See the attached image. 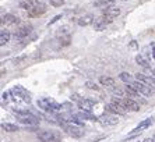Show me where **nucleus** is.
<instances>
[{
  "label": "nucleus",
  "mask_w": 155,
  "mask_h": 142,
  "mask_svg": "<svg viewBox=\"0 0 155 142\" xmlns=\"http://www.w3.org/2000/svg\"><path fill=\"white\" fill-rule=\"evenodd\" d=\"M14 116L17 117V120L24 124L25 127H36L39 124V117L32 114L31 111L27 110H14Z\"/></svg>",
  "instance_id": "nucleus-1"
},
{
  "label": "nucleus",
  "mask_w": 155,
  "mask_h": 142,
  "mask_svg": "<svg viewBox=\"0 0 155 142\" xmlns=\"http://www.w3.org/2000/svg\"><path fill=\"white\" fill-rule=\"evenodd\" d=\"M38 107H41V109L45 110V111H51V113H53V111L61 110L63 105L56 103L53 99H51V98H42V99L38 100Z\"/></svg>",
  "instance_id": "nucleus-2"
},
{
  "label": "nucleus",
  "mask_w": 155,
  "mask_h": 142,
  "mask_svg": "<svg viewBox=\"0 0 155 142\" xmlns=\"http://www.w3.org/2000/svg\"><path fill=\"white\" fill-rule=\"evenodd\" d=\"M106 109H108L109 111L115 113V114H120V116H124V114L127 113V109L124 107V105H123L122 98H120V99H117V98H112V100H110V103L106 106Z\"/></svg>",
  "instance_id": "nucleus-3"
},
{
  "label": "nucleus",
  "mask_w": 155,
  "mask_h": 142,
  "mask_svg": "<svg viewBox=\"0 0 155 142\" xmlns=\"http://www.w3.org/2000/svg\"><path fill=\"white\" fill-rule=\"evenodd\" d=\"M127 85H130L133 89H136L137 92H140L141 95H144V96H150L151 93H154L155 92V88L152 86L151 88V85H148V84H145V82H141V81H131L130 84H127Z\"/></svg>",
  "instance_id": "nucleus-4"
},
{
  "label": "nucleus",
  "mask_w": 155,
  "mask_h": 142,
  "mask_svg": "<svg viewBox=\"0 0 155 142\" xmlns=\"http://www.w3.org/2000/svg\"><path fill=\"white\" fill-rule=\"evenodd\" d=\"M11 96L15 100H18V102H24V103L31 102V96H29V93L22 86H14L11 89Z\"/></svg>",
  "instance_id": "nucleus-5"
},
{
  "label": "nucleus",
  "mask_w": 155,
  "mask_h": 142,
  "mask_svg": "<svg viewBox=\"0 0 155 142\" xmlns=\"http://www.w3.org/2000/svg\"><path fill=\"white\" fill-rule=\"evenodd\" d=\"M61 128L64 130L67 134L70 135V137H73V138H81L84 135V130L81 128V125H77V124H60Z\"/></svg>",
  "instance_id": "nucleus-6"
},
{
  "label": "nucleus",
  "mask_w": 155,
  "mask_h": 142,
  "mask_svg": "<svg viewBox=\"0 0 155 142\" xmlns=\"http://www.w3.org/2000/svg\"><path fill=\"white\" fill-rule=\"evenodd\" d=\"M38 138L41 141H52V142H60V137L58 132L49 131V130H41L38 131Z\"/></svg>",
  "instance_id": "nucleus-7"
},
{
  "label": "nucleus",
  "mask_w": 155,
  "mask_h": 142,
  "mask_svg": "<svg viewBox=\"0 0 155 142\" xmlns=\"http://www.w3.org/2000/svg\"><path fill=\"white\" fill-rule=\"evenodd\" d=\"M112 21H113L112 17L102 14L101 17H98L97 20L94 21V28H95V31H104V29L106 28V27H108V25L110 24Z\"/></svg>",
  "instance_id": "nucleus-8"
},
{
  "label": "nucleus",
  "mask_w": 155,
  "mask_h": 142,
  "mask_svg": "<svg viewBox=\"0 0 155 142\" xmlns=\"http://www.w3.org/2000/svg\"><path fill=\"white\" fill-rule=\"evenodd\" d=\"M46 4L42 3V2H38V3L34 6V7H31L28 10V17L31 18H36V17H39V15L45 14L46 13Z\"/></svg>",
  "instance_id": "nucleus-9"
},
{
  "label": "nucleus",
  "mask_w": 155,
  "mask_h": 142,
  "mask_svg": "<svg viewBox=\"0 0 155 142\" xmlns=\"http://www.w3.org/2000/svg\"><path fill=\"white\" fill-rule=\"evenodd\" d=\"M67 27H63V28L59 29V34H58V39H59V43H60V46H69L70 42H71V35H70V32L67 31Z\"/></svg>",
  "instance_id": "nucleus-10"
},
{
  "label": "nucleus",
  "mask_w": 155,
  "mask_h": 142,
  "mask_svg": "<svg viewBox=\"0 0 155 142\" xmlns=\"http://www.w3.org/2000/svg\"><path fill=\"white\" fill-rule=\"evenodd\" d=\"M136 79L141 82H145L148 85H151L155 88V74L154 73H150V74H143V73H138L136 74Z\"/></svg>",
  "instance_id": "nucleus-11"
},
{
  "label": "nucleus",
  "mask_w": 155,
  "mask_h": 142,
  "mask_svg": "<svg viewBox=\"0 0 155 142\" xmlns=\"http://www.w3.org/2000/svg\"><path fill=\"white\" fill-rule=\"evenodd\" d=\"M152 121H154V118H152V117H150V118H145L144 121H141L140 124H138L137 127H136V128H134V130H133V132H131V134L129 135V138H133L134 135L140 134V132L143 131V130H145V128H148V127H150V125L152 124Z\"/></svg>",
  "instance_id": "nucleus-12"
},
{
  "label": "nucleus",
  "mask_w": 155,
  "mask_h": 142,
  "mask_svg": "<svg viewBox=\"0 0 155 142\" xmlns=\"http://www.w3.org/2000/svg\"><path fill=\"white\" fill-rule=\"evenodd\" d=\"M31 32H32V27L29 24H24V25H21L20 28L15 29V32L13 35H14L15 38H27Z\"/></svg>",
  "instance_id": "nucleus-13"
},
{
  "label": "nucleus",
  "mask_w": 155,
  "mask_h": 142,
  "mask_svg": "<svg viewBox=\"0 0 155 142\" xmlns=\"http://www.w3.org/2000/svg\"><path fill=\"white\" fill-rule=\"evenodd\" d=\"M122 99H123V105H124V107H126L127 110H131V111L140 110V105L134 99H131V98H122Z\"/></svg>",
  "instance_id": "nucleus-14"
},
{
  "label": "nucleus",
  "mask_w": 155,
  "mask_h": 142,
  "mask_svg": "<svg viewBox=\"0 0 155 142\" xmlns=\"http://www.w3.org/2000/svg\"><path fill=\"white\" fill-rule=\"evenodd\" d=\"M99 121H101L104 125H115L119 123V118H117V116H115V114H105V116H102V117L99 118Z\"/></svg>",
  "instance_id": "nucleus-15"
},
{
  "label": "nucleus",
  "mask_w": 155,
  "mask_h": 142,
  "mask_svg": "<svg viewBox=\"0 0 155 142\" xmlns=\"http://www.w3.org/2000/svg\"><path fill=\"white\" fill-rule=\"evenodd\" d=\"M102 14L109 15V17H112V18H116L117 15H120V8L116 7V6H113V4H110V6H108V7L102 8Z\"/></svg>",
  "instance_id": "nucleus-16"
},
{
  "label": "nucleus",
  "mask_w": 155,
  "mask_h": 142,
  "mask_svg": "<svg viewBox=\"0 0 155 142\" xmlns=\"http://www.w3.org/2000/svg\"><path fill=\"white\" fill-rule=\"evenodd\" d=\"M95 102L92 99H81L78 100V107L81 109L83 111H91L92 107H94Z\"/></svg>",
  "instance_id": "nucleus-17"
},
{
  "label": "nucleus",
  "mask_w": 155,
  "mask_h": 142,
  "mask_svg": "<svg viewBox=\"0 0 155 142\" xmlns=\"http://www.w3.org/2000/svg\"><path fill=\"white\" fill-rule=\"evenodd\" d=\"M94 15H91V14H85L83 15V17H80L78 20H77V24L80 25V27H88V25L91 24H94Z\"/></svg>",
  "instance_id": "nucleus-18"
},
{
  "label": "nucleus",
  "mask_w": 155,
  "mask_h": 142,
  "mask_svg": "<svg viewBox=\"0 0 155 142\" xmlns=\"http://www.w3.org/2000/svg\"><path fill=\"white\" fill-rule=\"evenodd\" d=\"M18 22H20L18 17H15V15H13V14H6L2 17V24L13 25V24H18Z\"/></svg>",
  "instance_id": "nucleus-19"
},
{
  "label": "nucleus",
  "mask_w": 155,
  "mask_h": 142,
  "mask_svg": "<svg viewBox=\"0 0 155 142\" xmlns=\"http://www.w3.org/2000/svg\"><path fill=\"white\" fill-rule=\"evenodd\" d=\"M77 117L80 118V120H90V121H99L95 116H92L91 114V111H81V113H77L76 114Z\"/></svg>",
  "instance_id": "nucleus-20"
},
{
  "label": "nucleus",
  "mask_w": 155,
  "mask_h": 142,
  "mask_svg": "<svg viewBox=\"0 0 155 142\" xmlns=\"http://www.w3.org/2000/svg\"><path fill=\"white\" fill-rule=\"evenodd\" d=\"M124 92H126L127 95L131 98V99H134V100H138V99H140V95H141V93L137 92L136 89H133L130 85H126V88H124Z\"/></svg>",
  "instance_id": "nucleus-21"
},
{
  "label": "nucleus",
  "mask_w": 155,
  "mask_h": 142,
  "mask_svg": "<svg viewBox=\"0 0 155 142\" xmlns=\"http://www.w3.org/2000/svg\"><path fill=\"white\" fill-rule=\"evenodd\" d=\"M136 61H137V64L140 66V67L145 68V70H150V68H151L150 63H148V61L145 60V59H144L143 56H141V54H137V56H136Z\"/></svg>",
  "instance_id": "nucleus-22"
},
{
  "label": "nucleus",
  "mask_w": 155,
  "mask_h": 142,
  "mask_svg": "<svg viewBox=\"0 0 155 142\" xmlns=\"http://www.w3.org/2000/svg\"><path fill=\"white\" fill-rule=\"evenodd\" d=\"M38 3V0H20V7L29 10L31 7H34L35 4Z\"/></svg>",
  "instance_id": "nucleus-23"
},
{
  "label": "nucleus",
  "mask_w": 155,
  "mask_h": 142,
  "mask_svg": "<svg viewBox=\"0 0 155 142\" xmlns=\"http://www.w3.org/2000/svg\"><path fill=\"white\" fill-rule=\"evenodd\" d=\"M2 130H4V131H7V132H17V131H20L18 125L10 124V123H3V124H2Z\"/></svg>",
  "instance_id": "nucleus-24"
},
{
  "label": "nucleus",
  "mask_w": 155,
  "mask_h": 142,
  "mask_svg": "<svg viewBox=\"0 0 155 142\" xmlns=\"http://www.w3.org/2000/svg\"><path fill=\"white\" fill-rule=\"evenodd\" d=\"M10 38H11L10 32L6 31V29H3V31L0 32V45H2V46H4V45L10 40Z\"/></svg>",
  "instance_id": "nucleus-25"
},
{
  "label": "nucleus",
  "mask_w": 155,
  "mask_h": 142,
  "mask_svg": "<svg viewBox=\"0 0 155 142\" xmlns=\"http://www.w3.org/2000/svg\"><path fill=\"white\" fill-rule=\"evenodd\" d=\"M99 82H101L104 86H113L115 85V79L110 78V77H104V75L99 78Z\"/></svg>",
  "instance_id": "nucleus-26"
},
{
  "label": "nucleus",
  "mask_w": 155,
  "mask_h": 142,
  "mask_svg": "<svg viewBox=\"0 0 155 142\" xmlns=\"http://www.w3.org/2000/svg\"><path fill=\"white\" fill-rule=\"evenodd\" d=\"M119 78L122 79L123 82H126V84H130V82L133 81V79H131V75H130L129 73H120Z\"/></svg>",
  "instance_id": "nucleus-27"
},
{
  "label": "nucleus",
  "mask_w": 155,
  "mask_h": 142,
  "mask_svg": "<svg viewBox=\"0 0 155 142\" xmlns=\"http://www.w3.org/2000/svg\"><path fill=\"white\" fill-rule=\"evenodd\" d=\"M85 86L87 88H90V89H92V91H98V89H99V86H98L95 82H92V81H87Z\"/></svg>",
  "instance_id": "nucleus-28"
},
{
  "label": "nucleus",
  "mask_w": 155,
  "mask_h": 142,
  "mask_svg": "<svg viewBox=\"0 0 155 142\" xmlns=\"http://www.w3.org/2000/svg\"><path fill=\"white\" fill-rule=\"evenodd\" d=\"M49 2H51V6H53V7H60L64 4V0H49Z\"/></svg>",
  "instance_id": "nucleus-29"
},
{
  "label": "nucleus",
  "mask_w": 155,
  "mask_h": 142,
  "mask_svg": "<svg viewBox=\"0 0 155 142\" xmlns=\"http://www.w3.org/2000/svg\"><path fill=\"white\" fill-rule=\"evenodd\" d=\"M113 93L117 95L119 98H124V92H123V89H120V88H113Z\"/></svg>",
  "instance_id": "nucleus-30"
},
{
  "label": "nucleus",
  "mask_w": 155,
  "mask_h": 142,
  "mask_svg": "<svg viewBox=\"0 0 155 142\" xmlns=\"http://www.w3.org/2000/svg\"><path fill=\"white\" fill-rule=\"evenodd\" d=\"M10 96H11V91H7V92H3V102H10Z\"/></svg>",
  "instance_id": "nucleus-31"
},
{
  "label": "nucleus",
  "mask_w": 155,
  "mask_h": 142,
  "mask_svg": "<svg viewBox=\"0 0 155 142\" xmlns=\"http://www.w3.org/2000/svg\"><path fill=\"white\" fill-rule=\"evenodd\" d=\"M59 18H61V15H56V17H54V18H53V20H52L51 22H48V25H52V24H54V22L58 21Z\"/></svg>",
  "instance_id": "nucleus-32"
},
{
  "label": "nucleus",
  "mask_w": 155,
  "mask_h": 142,
  "mask_svg": "<svg viewBox=\"0 0 155 142\" xmlns=\"http://www.w3.org/2000/svg\"><path fill=\"white\" fill-rule=\"evenodd\" d=\"M152 57L155 59V45L154 43H152Z\"/></svg>",
  "instance_id": "nucleus-33"
},
{
  "label": "nucleus",
  "mask_w": 155,
  "mask_h": 142,
  "mask_svg": "<svg viewBox=\"0 0 155 142\" xmlns=\"http://www.w3.org/2000/svg\"><path fill=\"white\" fill-rule=\"evenodd\" d=\"M41 142H52V141H41Z\"/></svg>",
  "instance_id": "nucleus-34"
},
{
  "label": "nucleus",
  "mask_w": 155,
  "mask_h": 142,
  "mask_svg": "<svg viewBox=\"0 0 155 142\" xmlns=\"http://www.w3.org/2000/svg\"><path fill=\"white\" fill-rule=\"evenodd\" d=\"M152 73H154V74H155V68H154V70H152Z\"/></svg>",
  "instance_id": "nucleus-35"
},
{
  "label": "nucleus",
  "mask_w": 155,
  "mask_h": 142,
  "mask_svg": "<svg viewBox=\"0 0 155 142\" xmlns=\"http://www.w3.org/2000/svg\"><path fill=\"white\" fill-rule=\"evenodd\" d=\"M109 2H116V0H109Z\"/></svg>",
  "instance_id": "nucleus-36"
},
{
  "label": "nucleus",
  "mask_w": 155,
  "mask_h": 142,
  "mask_svg": "<svg viewBox=\"0 0 155 142\" xmlns=\"http://www.w3.org/2000/svg\"><path fill=\"white\" fill-rule=\"evenodd\" d=\"M124 2H127V0H124Z\"/></svg>",
  "instance_id": "nucleus-37"
},
{
  "label": "nucleus",
  "mask_w": 155,
  "mask_h": 142,
  "mask_svg": "<svg viewBox=\"0 0 155 142\" xmlns=\"http://www.w3.org/2000/svg\"><path fill=\"white\" fill-rule=\"evenodd\" d=\"M151 142H152V139H151Z\"/></svg>",
  "instance_id": "nucleus-38"
}]
</instances>
